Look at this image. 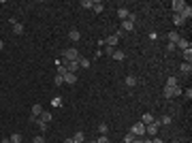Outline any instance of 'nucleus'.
<instances>
[{
	"label": "nucleus",
	"instance_id": "b1692460",
	"mask_svg": "<svg viewBox=\"0 0 192 143\" xmlns=\"http://www.w3.org/2000/svg\"><path fill=\"white\" fill-rule=\"evenodd\" d=\"M41 120H43V122H51V113H49V111H45V109H43V113H41Z\"/></svg>",
	"mask_w": 192,
	"mask_h": 143
},
{
	"label": "nucleus",
	"instance_id": "f3484780",
	"mask_svg": "<svg viewBox=\"0 0 192 143\" xmlns=\"http://www.w3.org/2000/svg\"><path fill=\"white\" fill-rule=\"evenodd\" d=\"M179 38H181L179 32H169V43H173V45H175V43H177Z\"/></svg>",
	"mask_w": 192,
	"mask_h": 143
},
{
	"label": "nucleus",
	"instance_id": "f704fd0d",
	"mask_svg": "<svg viewBox=\"0 0 192 143\" xmlns=\"http://www.w3.org/2000/svg\"><path fill=\"white\" fill-rule=\"evenodd\" d=\"M115 49H118V47H111V45H107V47H105V54H107V56H113V51H115Z\"/></svg>",
	"mask_w": 192,
	"mask_h": 143
},
{
	"label": "nucleus",
	"instance_id": "5701e85b",
	"mask_svg": "<svg viewBox=\"0 0 192 143\" xmlns=\"http://www.w3.org/2000/svg\"><path fill=\"white\" fill-rule=\"evenodd\" d=\"M141 122H143V124H152V122H154V115H152V113H143Z\"/></svg>",
	"mask_w": 192,
	"mask_h": 143
},
{
	"label": "nucleus",
	"instance_id": "ea45409f",
	"mask_svg": "<svg viewBox=\"0 0 192 143\" xmlns=\"http://www.w3.org/2000/svg\"><path fill=\"white\" fill-rule=\"evenodd\" d=\"M64 143H75V141H73V139H66V141H64Z\"/></svg>",
	"mask_w": 192,
	"mask_h": 143
},
{
	"label": "nucleus",
	"instance_id": "58836bf2",
	"mask_svg": "<svg viewBox=\"0 0 192 143\" xmlns=\"http://www.w3.org/2000/svg\"><path fill=\"white\" fill-rule=\"evenodd\" d=\"M0 143H11V139H2V141H0Z\"/></svg>",
	"mask_w": 192,
	"mask_h": 143
},
{
	"label": "nucleus",
	"instance_id": "a878e982",
	"mask_svg": "<svg viewBox=\"0 0 192 143\" xmlns=\"http://www.w3.org/2000/svg\"><path fill=\"white\" fill-rule=\"evenodd\" d=\"M175 85H177V77H169L167 88H175Z\"/></svg>",
	"mask_w": 192,
	"mask_h": 143
},
{
	"label": "nucleus",
	"instance_id": "6ab92c4d",
	"mask_svg": "<svg viewBox=\"0 0 192 143\" xmlns=\"http://www.w3.org/2000/svg\"><path fill=\"white\" fill-rule=\"evenodd\" d=\"M179 71H181V73H188V75H190V73H192V64H190V62H184V64L179 66Z\"/></svg>",
	"mask_w": 192,
	"mask_h": 143
},
{
	"label": "nucleus",
	"instance_id": "20e7f679",
	"mask_svg": "<svg viewBox=\"0 0 192 143\" xmlns=\"http://www.w3.org/2000/svg\"><path fill=\"white\" fill-rule=\"evenodd\" d=\"M130 132L134 135V137H143L145 135V124L143 122H137L134 126H130Z\"/></svg>",
	"mask_w": 192,
	"mask_h": 143
},
{
	"label": "nucleus",
	"instance_id": "4468645a",
	"mask_svg": "<svg viewBox=\"0 0 192 143\" xmlns=\"http://www.w3.org/2000/svg\"><path fill=\"white\" fill-rule=\"evenodd\" d=\"M11 24H13V32H15V34H24V26L22 24H17L15 19H13Z\"/></svg>",
	"mask_w": 192,
	"mask_h": 143
},
{
	"label": "nucleus",
	"instance_id": "dca6fc26",
	"mask_svg": "<svg viewBox=\"0 0 192 143\" xmlns=\"http://www.w3.org/2000/svg\"><path fill=\"white\" fill-rule=\"evenodd\" d=\"M111 58H113V60H118V62H122V60L126 58V56H124V51H122V49H115V51H113V56H111Z\"/></svg>",
	"mask_w": 192,
	"mask_h": 143
},
{
	"label": "nucleus",
	"instance_id": "2f4dec72",
	"mask_svg": "<svg viewBox=\"0 0 192 143\" xmlns=\"http://www.w3.org/2000/svg\"><path fill=\"white\" fill-rule=\"evenodd\" d=\"M107 130H109L107 124H100V126H98V132H100V135H107Z\"/></svg>",
	"mask_w": 192,
	"mask_h": 143
},
{
	"label": "nucleus",
	"instance_id": "423d86ee",
	"mask_svg": "<svg viewBox=\"0 0 192 143\" xmlns=\"http://www.w3.org/2000/svg\"><path fill=\"white\" fill-rule=\"evenodd\" d=\"M179 94H181L179 85H175V88H164V96H167V98H175V96H179Z\"/></svg>",
	"mask_w": 192,
	"mask_h": 143
},
{
	"label": "nucleus",
	"instance_id": "4c0bfd02",
	"mask_svg": "<svg viewBox=\"0 0 192 143\" xmlns=\"http://www.w3.org/2000/svg\"><path fill=\"white\" fill-rule=\"evenodd\" d=\"M132 143H143V139H141V137H134V141Z\"/></svg>",
	"mask_w": 192,
	"mask_h": 143
},
{
	"label": "nucleus",
	"instance_id": "473e14b6",
	"mask_svg": "<svg viewBox=\"0 0 192 143\" xmlns=\"http://www.w3.org/2000/svg\"><path fill=\"white\" fill-rule=\"evenodd\" d=\"M96 143H111V141L107 139V135H100V137L96 139Z\"/></svg>",
	"mask_w": 192,
	"mask_h": 143
},
{
	"label": "nucleus",
	"instance_id": "ddd939ff",
	"mask_svg": "<svg viewBox=\"0 0 192 143\" xmlns=\"http://www.w3.org/2000/svg\"><path fill=\"white\" fill-rule=\"evenodd\" d=\"M128 15H130V13H128V9H124V7H120V9H118V17H120L122 22H124V19H128Z\"/></svg>",
	"mask_w": 192,
	"mask_h": 143
},
{
	"label": "nucleus",
	"instance_id": "412c9836",
	"mask_svg": "<svg viewBox=\"0 0 192 143\" xmlns=\"http://www.w3.org/2000/svg\"><path fill=\"white\" fill-rule=\"evenodd\" d=\"M77 62H79V69H90V60L88 58H79Z\"/></svg>",
	"mask_w": 192,
	"mask_h": 143
},
{
	"label": "nucleus",
	"instance_id": "2eb2a0df",
	"mask_svg": "<svg viewBox=\"0 0 192 143\" xmlns=\"http://www.w3.org/2000/svg\"><path fill=\"white\" fill-rule=\"evenodd\" d=\"M41 113H43V107H41V105H34V107H32V118H30V120L41 118Z\"/></svg>",
	"mask_w": 192,
	"mask_h": 143
},
{
	"label": "nucleus",
	"instance_id": "a211bd4d",
	"mask_svg": "<svg viewBox=\"0 0 192 143\" xmlns=\"http://www.w3.org/2000/svg\"><path fill=\"white\" fill-rule=\"evenodd\" d=\"M73 141H75V143H83V141H85V132H75Z\"/></svg>",
	"mask_w": 192,
	"mask_h": 143
},
{
	"label": "nucleus",
	"instance_id": "393cba45",
	"mask_svg": "<svg viewBox=\"0 0 192 143\" xmlns=\"http://www.w3.org/2000/svg\"><path fill=\"white\" fill-rule=\"evenodd\" d=\"M92 9H94L96 13H103V11H105V4H103V2H94V7H92Z\"/></svg>",
	"mask_w": 192,
	"mask_h": 143
},
{
	"label": "nucleus",
	"instance_id": "79ce46f5",
	"mask_svg": "<svg viewBox=\"0 0 192 143\" xmlns=\"http://www.w3.org/2000/svg\"><path fill=\"white\" fill-rule=\"evenodd\" d=\"M173 143H179V141H173Z\"/></svg>",
	"mask_w": 192,
	"mask_h": 143
},
{
	"label": "nucleus",
	"instance_id": "f257e3e1",
	"mask_svg": "<svg viewBox=\"0 0 192 143\" xmlns=\"http://www.w3.org/2000/svg\"><path fill=\"white\" fill-rule=\"evenodd\" d=\"M134 22H137V15L130 13V15H128V19H124V22H122V30H124V32H130L132 28H134Z\"/></svg>",
	"mask_w": 192,
	"mask_h": 143
},
{
	"label": "nucleus",
	"instance_id": "6e6552de",
	"mask_svg": "<svg viewBox=\"0 0 192 143\" xmlns=\"http://www.w3.org/2000/svg\"><path fill=\"white\" fill-rule=\"evenodd\" d=\"M64 84L75 85L77 84V75H75V73H66V75H64Z\"/></svg>",
	"mask_w": 192,
	"mask_h": 143
},
{
	"label": "nucleus",
	"instance_id": "9b49d317",
	"mask_svg": "<svg viewBox=\"0 0 192 143\" xmlns=\"http://www.w3.org/2000/svg\"><path fill=\"white\" fill-rule=\"evenodd\" d=\"M68 38H71V41H79V38H81L79 30H77V28H71V30H68Z\"/></svg>",
	"mask_w": 192,
	"mask_h": 143
},
{
	"label": "nucleus",
	"instance_id": "c85d7f7f",
	"mask_svg": "<svg viewBox=\"0 0 192 143\" xmlns=\"http://www.w3.org/2000/svg\"><path fill=\"white\" fill-rule=\"evenodd\" d=\"M81 7H83V9H92V7H94V0H83Z\"/></svg>",
	"mask_w": 192,
	"mask_h": 143
},
{
	"label": "nucleus",
	"instance_id": "aec40b11",
	"mask_svg": "<svg viewBox=\"0 0 192 143\" xmlns=\"http://www.w3.org/2000/svg\"><path fill=\"white\" fill-rule=\"evenodd\" d=\"M173 24H175V26H184V24H186V19H184L181 15H173Z\"/></svg>",
	"mask_w": 192,
	"mask_h": 143
},
{
	"label": "nucleus",
	"instance_id": "7ed1b4c3",
	"mask_svg": "<svg viewBox=\"0 0 192 143\" xmlns=\"http://www.w3.org/2000/svg\"><path fill=\"white\" fill-rule=\"evenodd\" d=\"M158 128H160V122H158V120H154L152 124H145V135L156 137V135H158Z\"/></svg>",
	"mask_w": 192,
	"mask_h": 143
},
{
	"label": "nucleus",
	"instance_id": "72a5a7b5",
	"mask_svg": "<svg viewBox=\"0 0 192 143\" xmlns=\"http://www.w3.org/2000/svg\"><path fill=\"white\" fill-rule=\"evenodd\" d=\"M51 105H53V107H60V105H62V98H60V96H56V98L51 100Z\"/></svg>",
	"mask_w": 192,
	"mask_h": 143
},
{
	"label": "nucleus",
	"instance_id": "9d476101",
	"mask_svg": "<svg viewBox=\"0 0 192 143\" xmlns=\"http://www.w3.org/2000/svg\"><path fill=\"white\" fill-rule=\"evenodd\" d=\"M105 43H107V45H111V47H118L120 38H118L115 34H111V36H107V38H105Z\"/></svg>",
	"mask_w": 192,
	"mask_h": 143
},
{
	"label": "nucleus",
	"instance_id": "a19ab883",
	"mask_svg": "<svg viewBox=\"0 0 192 143\" xmlns=\"http://www.w3.org/2000/svg\"><path fill=\"white\" fill-rule=\"evenodd\" d=\"M2 47H4V43H2V41H0V49H2Z\"/></svg>",
	"mask_w": 192,
	"mask_h": 143
},
{
	"label": "nucleus",
	"instance_id": "4be33fe9",
	"mask_svg": "<svg viewBox=\"0 0 192 143\" xmlns=\"http://www.w3.org/2000/svg\"><path fill=\"white\" fill-rule=\"evenodd\" d=\"M126 85H128V88H134V85H137V77L128 75V77H126Z\"/></svg>",
	"mask_w": 192,
	"mask_h": 143
},
{
	"label": "nucleus",
	"instance_id": "c9c22d12",
	"mask_svg": "<svg viewBox=\"0 0 192 143\" xmlns=\"http://www.w3.org/2000/svg\"><path fill=\"white\" fill-rule=\"evenodd\" d=\"M32 143H45V139H43V137L38 135V137H34V141H32Z\"/></svg>",
	"mask_w": 192,
	"mask_h": 143
},
{
	"label": "nucleus",
	"instance_id": "39448f33",
	"mask_svg": "<svg viewBox=\"0 0 192 143\" xmlns=\"http://www.w3.org/2000/svg\"><path fill=\"white\" fill-rule=\"evenodd\" d=\"M184 7H186V2H184V0H173V2H171V9H173L175 15H179V13L184 11Z\"/></svg>",
	"mask_w": 192,
	"mask_h": 143
},
{
	"label": "nucleus",
	"instance_id": "1a4fd4ad",
	"mask_svg": "<svg viewBox=\"0 0 192 143\" xmlns=\"http://www.w3.org/2000/svg\"><path fill=\"white\" fill-rule=\"evenodd\" d=\"M175 47H179L181 51H186V49H190L192 45H190V41H186V38H179V41L175 43Z\"/></svg>",
	"mask_w": 192,
	"mask_h": 143
},
{
	"label": "nucleus",
	"instance_id": "f8f14e48",
	"mask_svg": "<svg viewBox=\"0 0 192 143\" xmlns=\"http://www.w3.org/2000/svg\"><path fill=\"white\" fill-rule=\"evenodd\" d=\"M179 15L184 17V19H190V17H192V7H188V4H186V7H184V11H181Z\"/></svg>",
	"mask_w": 192,
	"mask_h": 143
},
{
	"label": "nucleus",
	"instance_id": "0eeeda50",
	"mask_svg": "<svg viewBox=\"0 0 192 143\" xmlns=\"http://www.w3.org/2000/svg\"><path fill=\"white\" fill-rule=\"evenodd\" d=\"M32 122H34V126H36V128H38V130H41V132H45V130H47V128H49V126H47V122H43V120H41V118H34V120H32Z\"/></svg>",
	"mask_w": 192,
	"mask_h": 143
},
{
	"label": "nucleus",
	"instance_id": "cd10ccee",
	"mask_svg": "<svg viewBox=\"0 0 192 143\" xmlns=\"http://www.w3.org/2000/svg\"><path fill=\"white\" fill-rule=\"evenodd\" d=\"M158 122H160V124H164V126H169V124H171V115H162Z\"/></svg>",
	"mask_w": 192,
	"mask_h": 143
},
{
	"label": "nucleus",
	"instance_id": "f03ea898",
	"mask_svg": "<svg viewBox=\"0 0 192 143\" xmlns=\"http://www.w3.org/2000/svg\"><path fill=\"white\" fill-rule=\"evenodd\" d=\"M64 60H66V62H77V60H79V51L75 47L64 49Z\"/></svg>",
	"mask_w": 192,
	"mask_h": 143
},
{
	"label": "nucleus",
	"instance_id": "bb28decb",
	"mask_svg": "<svg viewBox=\"0 0 192 143\" xmlns=\"http://www.w3.org/2000/svg\"><path fill=\"white\" fill-rule=\"evenodd\" d=\"M134 141V135H132V132H126V135H124V143H132Z\"/></svg>",
	"mask_w": 192,
	"mask_h": 143
},
{
	"label": "nucleus",
	"instance_id": "c756f323",
	"mask_svg": "<svg viewBox=\"0 0 192 143\" xmlns=\"http://www.w3.org/2000/svg\"><path fill=\"white\" fill-rule=\"evenodd\" d=\"M53 84H56V85H62V84H64V77H62V75H56V77H53Z\"/></svg>",
	"mask_w": 192,
	"mask_h": 143
},
{
	"label": "nucleus",
	"instance_id": "7c9ffc66",
	"mask_svg": "<svg viewBox=\"0 0 192 143\" xmlns=\"http://www.w3.org/2000/svg\"><path fill=\"white\" fill-rule=\"evenodd\" d=\"M184 58H186V62H190V60H192V47L184 51Z\"/></svg>",
	"mask_w": 192,
	"mask_h": 143
},
{
	"label": "nucleus",
	"instance_id": "e433bc0d",
	"mask_svg": "<svg viewBox=\"0 0 192 143\" xmlns=\"http://www.w3.org/2000/svg\"><path fill=\"white\" fill-rule=\"evenodd\" d=\"M184 94H186V98H188V100H190V98H192V90H190V88H188V90H186V92H184Z\"/></svg>",
	"mask_w": 192,
	"mask_h": 143
}]
</instances>
